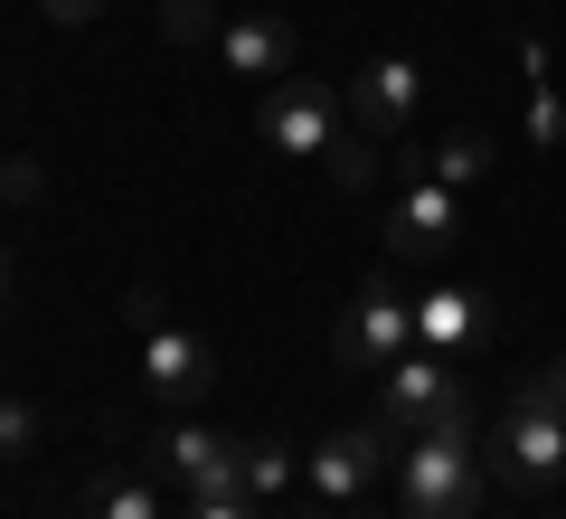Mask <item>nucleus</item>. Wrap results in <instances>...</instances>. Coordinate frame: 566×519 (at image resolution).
<instances>
[{
    "instance_id": "nucleus-1",
    "label": "nucleus",
    "mask_w": 566,
    "mask_h": 519,
    "mask_svg": "<svg viewBox=\"0 0 566 519\" xmlns=\"http://www.w3.org/2000/svg\"><path fill=\"white\" fill-rule=\"evenodd\" d=\"M491 463L472 454V425H424L397 454V519H482Z\"/></svg>"
},
{
    "instance_id": "nucleus-2",
    "label": "nucleus",
    "mask_w": 566,
    "mask_h": 519,
    "mask_svg": "<svg viewBox=\"0 0 566 519\" xmlns=\"http://www.w3.org/2000/svg\"><path fill=\"white\" fill-rule=\"evenodd\" d=\"M406 350H416V293H406L397 274H368L359 293L340 302V321H331V369H349V378H387Z\"/></svg>"
},
{
    "instance_id": "nucleus-3",
    "label": "nucleus",
    "mask_w": 566,
    "mask_h": 519,
    "mask_svg": "<svg viewBox=\"0 0 566 519\" xmlns=\"http://www.w3.org/2000/svg\"><path fill=\"white\" fill-rule=\"evenodd\" d=\"M491 481H510V491H547V481L566 473V406L547 397V378H528L520 397L501 406V425H491Z\"/></svg>"
},
{
    "instance_id": "nucleus-4",
    "label": "nucleus",
    "mask_w": 566,
    "mask_h": 519,
    "mask_svg": "<svg viewBox=\"0 0 566 519\" xmlns=\"http://www.w3.org/2000/svg\"><path fill=\"white\" fill-rule=\"evenodd\" d=\"M255 133L274 142L283 160H331L349 142V95L322 85V76H274L255 95Z\"/></svg>"
},
{
    "instance_id": "nucleus-5",
    "label": "nucleus",
    "mask_w": 566,
    "mask_h": 519,
    "mask_svg": "<svg viewBox=\"0 0 566 519\" xmlns=\"http://www.w3.org/2000/svg\"><path fill=\"white\" fill-rule=\"evenodd\" d=\"M378 425L387 435H424V425H472V397H463V378H453V360L444 350H406L397 369L378 378Z\"/></svg>"
},
{
    "instance_id": "nucleus-6",
    "label": "nucleus",
    "mask_w": 566,
    "mask_h": 519,
    "mask_svg": "<svg viewBox=\"0 0 566 519\" xmlns=\"http://www.w3.org/2000/svg\"><path fill=\"white\" fill-rule=\"evenodd\" d=\"M133 331H142V387L161 406H199L218 387V350L180 321H161V293H133Z\"/></svg>"
},
{
    "instance_id": "nucleus-7",
    "label": "nucleus",
    "mask_w": 566,
    "mask_h": 519,
    "mask_svg": "<svg viewBox=\"0 0 566 519\" xmlns=\"http://www.w3.org/2000/svg\"><path fill=\"white\" fill-rule=\"evenodd\" d=\"M151 473L180 500H237L245 491V435H218V425H161L151 435Z\"/></svg>"
},
{
    "instance_id": "nucleus-8",
    "label": "nucleus",
    "mask_w": 566,
    "mask_h": 519,
    "mask_svg": "<svg viewBox=\"0 0 566 519\" xmlns=\"http://www.w3.org/2000/svg\"><path fill=\"white\" fill-rule=\"evenodd\" d=\"M453 227H463V189H444L434 170H416V180L397 189V208H387V256L397 264H434L453 246Z\"/></svg>"
},
{
    "instance_id": "nucleus-9",
    "label": "nucleus",
    "mask_w": 566,
    "mask_h": 519,
    "mask_svg": "<svg viewBox=\"0 0 566 519\" xmlns=\"http://www.w3.org/2000/svg\"><path fill=\"white\" fill-rule=\"evenodd\" d=\"M387 473V425H340V435H322L303 454V481L340 510V500H368V481Z\"/></svg>"
},
{
    "instance_id": "nucleus-10",
    "label": "nucleus",
    "mask_w": 566,
    "mask_h": 519,
    "mask_svg": "<svg viewBox=\"0 0 566 519\" xmlns=\"http://www.w3.org/2000/svg\"><path fill=\"white\" fill-rule=\"evenodd\" d=\"M416 104H424V66L416 58H378V66L349 76V123H359L368 142H397L406 123H416Z\"/></svg>"
},
{
    "instance_id": "nucleus-11",
    "label": "nucleus",
    "mask_w": 566,
    "mask_h": 519,
    "mask_svg": "<svg viewBox=\"0 0 566 519\" xmlns=\"http://www.w3.org/2000/svg\"><path fill=\"white\" fill-rule=\"evenodd\" d=\"M218 58L237 66V76L274 85V76H293V58H303V29L283 20V10H237V20L218 29Z\"/></svg>"
},
{
    "instance_id": "nucleus-12",
    "label": "nucleus",
    "mask_w": 566,
    "mask_h": 519,
    "mask_svg": "<svg viewBox=\"0 0 566 519\" xmlns=\"http://www.w3.org/2000/svg\"><path fill=\"white\" fill-rule=\"evenodd\" d=\"M482 331H491V302L472 293V283H444V293L416 302V340H424V350H444V360H453V350H472Z\"/></svg>"
},
{
    "instance_id": "nucleus-13",
    "label": "nucleus",
    "mask_w": 566,
    "mask_h": 519,
    "mask_svg": "<svg viewBox=\"0 0 566 519\" xmlns=\"http://www.w3.org/2000/svg\"><path fill=\"white\" fill-rule=\"evenodd\" d=\"M85 519H170V491H161V473H95Z\"/></svg>"
},
{
    "instance_id": "nucleus-14",
    "label": "nucleus",
    "mask_w": 566,
    "mask_h": 519,
    "mask_svg": "<svg viewBox=\"0 0 566 519\" xmlns=\"http://www.w3.org/2000/svg\"><path fill=\"white\" fill-rule=\"evenodd\" d=\"M491 160H501V142H491V133H444L434 152H424V170H434L444 189H472V180L491 170Z\"/></svg>"
},
{
    "instance_id": "nucleus-15",
    "label": "nucleus",
    "mask_w": 566,
    "mask_h": 519,
    "mask_svg": "<svg viewBox=\"0 0 566 519\" xmlns=\"http://www.w3.org/2000/svg\"><path fill=\"white\" fill-rule=\"evenodd\" d=\"M293 481H303V454H293L283 435L245 444V500H274V491H293Z\"/></svg>"
},
{
    "instance_id": "nucleus-16",
    "label": "nucleus",
    "mask_w": 566,
    "mask_h": 519,
    "mask_svg": "<svg viewBox=\"0 0 566 519\" xmlns=\"http://www.w3.org/2000/svg\"><path fill=\"white\" fill-rule=\"evenodd\" d=\"M218 0H161V39L170 48H218Z\"/></svg>"
},
{
    "instance_id": "nucleus-17",
    "label": "nucleus",
    "mask_w": 566,
    "mask_h": 519,
    "mask_svg": "<svg viewBox=\"0 0 566 519\" xmlns=\"http://www.w3.org/2000/svg\"><path fill=\"white\" fill-rule=\"evenodd\" d=\"M29 444H39V406H29V397H0V463H20Z\"/></svg>"
},
{
    "instance_id": "nucleus-18",
    "label": "nucleus",
    "mask_w": 566,
    "mask_h": 519,
    "mask_svg": "<svg viewBox=\"0 0 566 519\" xmlns=\"http://www.w3.org/2000/svg\"><path fill=\"white\" fill-rule=\"evenodd\" d=\"M528 142H547V152L566 142V104H557V85H547V76H538V95H528Z\"/></svg>"
},
{
    "instance_id": "nucleus-19",
    "label": "nucleus",
    "mask_w": 566,
    "mask_h": 519,
    "mask_svg": "<svg viewBox=\"0 0 566 519\" xmlns=\"http://www.w3.org/2000/svg\"><path fill=\"white\" fill-rule=\"evenodd\" d=\"M368 152H378V142H368L359 123H349V142L331 152V170H340V189H368Z\"/></svg>"
},
{
    "instance_id": "nucleus-20",
    "label": "nucleus",
    "mask_w": 566,
    "mask_h": 519,
    "mask_svg": "<svg viewBox=\"0 0 566 519\" xmlns=\"http://www.w3.org/2000/svg\"><path fill=\"white\" fill-rule=\"evenodd\" d=\"M10 199H39V160H0V208Z\"/></svg>"
},
{
    "instance_id": "nucleus-21",
    "label": "nucleus",
    "mask_w": 566,
    "mask_h": 519,
    "mask_svg": "<svg viewBox=\"0 0 566 519\" xmlns=\"http://www.w3.org/2000/svg\"><path fill=\"white\" fill-rule=\"evenodd\" d=\"M189 519H264V500H245V491L237 500H189Z\"/></svg>"
},
{
    "instance_id": "nucleus-22",
    "label": "nucleus",
    "mask_w": 566,
    "mask_h": 519,
    "mask_svg": "<svg viewBox=\"0 0 566 519\" xmlns=\"http://www.w3.org/2000/svg\"><path fill=\"white\" fill-rule=\"evenodd\" d=\"M39 10H48L57 29H85V20H104V0H39Z\"/></svg>"
},
{
    "instance_id": "nucleus-23",
    "label": "nucleus",
    "mask_w": 566,
    "mask_h": 519,
    "mask_svg": "<svg viewBox=\"0 0 566 519\" xmlns=\"http://www.w3.org/2000/svg\"><path fill=\"white\" fill-rule=\"evenodd\" d=\"M538 378H547V397H557V406H566V360H547V369H538Z\"/></svg>"
},
{
    "instance_id": "nucleus-24",
    "label": "nucleus",
    "mask_w": 566,
    "mask_h": 519,
    "mask_svg": "<svg viewBox=\"0 0 566 519\" xmlns=\"http://www.w3.org/2000/svg\"><path fill=\"white\" fill-rule=\"evenodd\" d=\"M0 302H10V256H0Z\"/></svg>"
},
{
    "instance_id": "nucleus-25",
    "label": "nucleus",
    "mask_w": 566,
    "mask_h": 519,
    "mask_svg": "<svg viewBox=\"0 0 566 519\" xmlns=\"http://www.w3.org/2000/svg\"><path fill=\"white\" fill-rule=\"evenodd\" d=\"M303 519H331V500H322V510H303Z\"/></svg>"
}]
</instances>
